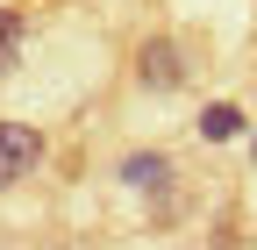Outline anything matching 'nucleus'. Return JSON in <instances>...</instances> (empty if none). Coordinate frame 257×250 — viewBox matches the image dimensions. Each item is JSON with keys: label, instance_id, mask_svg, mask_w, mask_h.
<instances>
[{"label": "nucleus", "instance_id": "1", "mask_svg": "<svg viewBox=\"0 0 257 250\" xmlns=\"http://www.w3.org/2000/svg\"><path fill=\"white\" fill-rule=\"evenodd\" d=\"M186 79H193V57H186L179 36H165V29H157V36L136 43V86H143V93H179Z\"/></svg>", "mask_w": 257, "mask_h": 250}, {"label": "nucleus", "instance_id": "4", "mask_svg": "<svg viewBox=\"0 0 257 250\" xmlns=\"http://www.w3.org/2000/svg\"><path fill=\"white\" fill-rule=\"evenodd\" d=\"M29 57V15L22 8H0V79Z\"/></svg>", "mask_w": 257, "mask_h": 250}, {"label": "nucleus", "instance_id": "5", "mask_svg": "<svg viewBox=\"0 0 257 250\" xmlns=\"http://www.w3.org/2000/svg\"><path fill=\"white\" fill-rule=\"evenodd\" d=\"M236 129H243V114H236V107H207V114H200V136H207V143H229Z\"/></svg>", "mask_w": 257, "mask_h": 250}, {"label": "nucleus", "instance_id": "2", "mask_svg": "<svg viewBox=\"0 0 257 250\" xmlns=\"http://www.w3.org/2000/svg\"><path fill=\"white\" fill-rule=\"evenodd\" d=\"M43 158H50V136L36 129V121H0V193L22 186Z\"/></svg>", "mask_w": 257, "mask_h": 250}, {"label": "nucleus", "instance_id": "3", "mask_svg": "<svg viewBox=\"0 0 257 250\" xmlns=\"http://www.w3.org/2000/svg\"><path fill=\"white\" fill-rule=\"evenodd\" d=\"M121 186L165 193V186H172V158H165V150H128V158H121Z\"/></svg>", "mask_w": 257, "mask_h": 250}]
</instances>
